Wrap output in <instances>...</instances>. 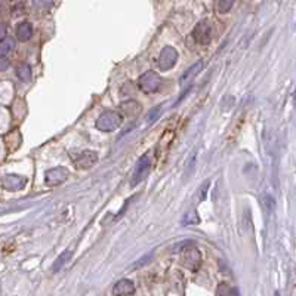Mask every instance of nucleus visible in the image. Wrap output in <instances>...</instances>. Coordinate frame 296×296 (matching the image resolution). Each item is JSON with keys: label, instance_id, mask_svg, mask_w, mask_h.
I'll return each mask as SVG.
<instances>
[{"label": "nucleus", "instance_id": "2eb2a0df", "mask_svg": "<svg viewBox=\"0 0 296 296\" xmlns=\"http://www.w3.org/2000/svg\"><path fill=\"white\" fill-rule=\"evenodd\" d=\"M71 255H73V252H71V250H65V252H62V253L58 256V259L55 261V264L52 265V271H54V273H58L59 270L65 265V262H68V261H70Z\"/></svg>", "mask_w": 296, "mask_h": 296}, {"label": "nucleus", "instance_id": "a211bd4d", "mask_svg": "<svg viewBox=\"0 0 296 296\" xmlns=\"http://www.w3.org/2000/svg\"><path fill=\"white\" fill-rule=\"evenodd\" d=\"M236 291L230 288V285L227 283H219L218 289H216V296H234Z\"/></svg>", "mask_w": 296, "mask_h": 296}, {"label": "nucleus", "instance_id": "393cba45", "mask_svg": "<svg viewBox=\"0 0 296 296\" xmlns=\"http://www.w3.org/2000/svg\"><path fill=\"white\" fill-rule=\"evenodd\" d=\"M9 67V62L4 58H0V71H4Z\"/></svg>", "mask_w": 296, "mask_h": 296}, {"label": "nucleus", "instance_id": "423d86ee", "mask_svg": "<svg viewBox=\"0 0 296 296\" xmlns=\"http://www.w3.org/2000/svg\"><path fill=\"white\" fill-rule=\"evenodd\" d=\"M73 157V162L76 165L77 169H91L97 162H98V154L95 151H91V150H86V151H82V153H77Z\"/></svg>", "mask_w": 296, "mask_h": 296}, {"label": "nucleus", "instance_id": "1a4fd4ad", "mask_svg": "<svg viewBox=\"0 0 296 296\" xmlns=\"http://www.w3.org/2000/svg\"><path fill=\"white\" fill-rule=\"evenodd\" d=\"M27 185V178L19 175H6L1 179V187L7 191H18Z\"/></svg>", "mask_w": 296, "mask_h": 296}, {"label": "nucleus", "instance_id": "4468645a", "mask_svg": "<svg viewBox=\"0 0 296 296\" xmlns=\"http://www.w3.org/2000/svg\"><path fill=\"white\" fill-rule=\"evenodd\" d=\"M16 76L22 82H30L31 80V68H30V65L25 64V62L24 64H19L16 67Z\"/></svg>", "mask_w": 296, "mask_h": 296}, {"label": "nucleus", "instance_id": "20e7f679", "mask_svg": "<svg viewBox=\"0 0 296 296\" xmlns=\"http://www.w3.org/2000/svg\"><path fill=\"white\" fill-rule=\"evenodd\" d=\"M213 31H215V27H213L212 21L201 19L200 22H197V25L193 30V39L198 45H207L213 37Z\"/></svg>", "mask_w": 296, "mask_h": 296}, {"label": "nucleus", "instance_id": "5701e85b", "mask_svg": "<svg viewBox=\"0 0 296 296\" xmlns=\"http://www.w3.org/2000/svg\"><path fill=\"white\" fill-rule=\"evenodd\" d=\"M264 201L267 203V207H268V210H273V209H274V206H276V203H274V200H273V197H270V196H267Z\"/></svg>", "mask_w": 296, "mask_h": 296}, {"label": "nucleus", "instance_id": "6e6552de", "mask_svg": "<svg viewBox=\"0 0 296 296\" xmlns=\"http://www.w3.org/2000/svg\"><path fill=\"white\" fill-rule=\"evenodd\" d=\"M68 169L65 168H54V169H49L45 175V182L49 185V187H57L61 185L62 182H65L68 179Z\"/></svg>", "mask_w": 296, "mask_h": 296}, {"label": "nucleus", "instance_id": "aec40b11", "mask_svg": "<svg viewBox=\"0 0 296 296\" xmlns=\"http://www.w3.org/2000/svg\"><path fill=\"white\" fill-rule=\"evenodd\" d=\"M233 4H234V1H233V0H221V1H218V3H216L218 10H219L221 13L228 12V10L233 7Z\"/></svg>", "mask_w": 296, "mask_h": 296}, {"label": "nucleus", "instance_id": "9b49d317", "mask_svg": "<svg viewBox=\"0 0 296 296\" xmlns=\"http://www.w3.org/2000/svg\"><path fill=\"white\" fill-rule=\"evenodd\" d=\"M203 67H204L203 61H198V62H196L193 67L187 68V70L184 71V74L179 77V85H181V86H184L185 83H188V82L194 80V77H196L197 74H200V73H201Z\"/></svg>", "mask_w": 296, "mask_h": 296}, {"label": "nucleus", "instance_id": "7ed1b4c3", "mask_svg": "<svg viewBox=\"0 0 296 296\" xmlns=\"http://www.w3.org/2000/svg\"><path fill=\"white\" fill-rule=\"evenodd\" d=\"M162 77L156 71H145L139 79H138V86L144 94H154L162 88Z\"/></svg>", "mask_w": 296, "mask_h": 296}, {"label": "nucleus", "instance_id": "39448f33", "mask_svg": "<svg viewBox=\"0 0 296 296\" xmlns=\"http://www.w3.org/2000/svg\"><path fill=\"white\" fill-rule=\"evenodd\" d=\"M151 171V160H150V156H142L136 165H135V171L132 174V179H130V185L132 187H136L141 181H144L147 175L150 174Z\"/></svg>", "mask_w": 296, "mask_h": 296}, {"label": "nucleus", "instance_id": "9d476101", "mask_svg": "<svg viewBox=\"0 0 296 296\" xmlns=\"http://www.w3.org/2000/svg\"><path fill=\"white\" fill-rule=\"evenodd\" d=\"M133 292H135V285H133L132 280H127V279L118 280L113 288V295L114 296H129L132 295Z\"/></svg>", "mask_w": 296, "mask_h": 296}, {"label": "nucleus", "instance_id": "f8f14e48", "mask_svg": "<svg viewBox=\"0 0 296 296\" xmlns=\"http://www.w3.org/2000/svg\"><path fill=\"white\" fill-rule=\"evenodd\" d=\"M120 110H121V116H127V117H135L138 116L141 111H142V107L139 105V102L133 101V99H129V101H124L120 104Z\"/></svg>", "mask_w": 296, "mask_h": 296}, {"label": "nucleus", "instance_id": "f3484780", "mask_svg": "<svg viewBox=\"0 0 296 296\" xmlns=\"http://www.w3.org/2000/svg\"><path fill=\"white\" fill-rule=\"evenodd\" d=\"M13 46H15V42H13V39H10V37H4L1 42H0V58H4L12 49H13Z\"/></svg>", "mask_w": 296, "mask_h": 296}, {"label": "nucleus", "instance_id": "dca6fc26", "mask_svg": "<svg viewBox=\"0 0 296 296\" xmlns=\"http://www.w3.org/2000/svg\"><path fill=\"white\" fill-rule=\"evenodd\" d=\"M200 224V216L198 213L193 209V210H188L185 212L184 218H182V225H197Z\"/></svg>", "mask_w": 296, "mask_h": 296}, {"label": "nucleus", "instance_id": "ddd939ff", "mask_svg": "<svg viewBox=\"0 0 296 296\" xmlns=\"http://www.w3.org/2000/svg\"><path fill=\"white\" fill-rule=\"evenodd\" d=\"M31 36H33V27H31L30 22H21L16 27V37H18V40L27 42Z\"/></svg>", "mask_w": 296, "mask_h": 296}, {"label": "nucleus", "instance_id": "0eeeda50", "mask_svg": "<svg viewBox=\"0 0 296 296\" xmlns=\"http://www.w3.org/2000/svg\"><path fill=\"white\" fill-rule=\"evenodd\" d=\"M177 61H178L177 49H175V48H172V46H165V48L162 49L160 55H159L157 65H159V68H160V70L168 71V70H171V68L177 64Z\"/></svg>", "mask_w": 296, "mask_h": 296}, {"label": "nucleus", "instance_id": "a878e982", "mask_svg": "<svg viewBox=\"0 0 296 296\" xmlns=\"http://www.w3.org/2000/svg\"><path fill=\"white\" fill-rule=\"evenodd\" d=\"M276 296H280V295H279V292H276Z\"/></svg>", "mask_w": 296, "mask_h": 296}, {"label": "nucleus", "instance_id": "f257e3e1", "mask_svg": "<svg viewBox=\"0 0 296 296\" xmlns=\"http://www.w3.org/2000/svg\"><path fill=\"white\" fill-rule=\"evenodd\" d=\"M181 252H182V255H181L182 265L187 267L191 271H197L200 268V265H201V255H200L198 249L190 241L187 244V247L181 249Z\"/></svg>", "mask_w": 296, "mask_h": 296}, {"label": "nucleus", "instance_id": "b1692460", "mask_svg": "<svg viewBox=\"0 0 296 296\" xmlns=\"http://www.w3.org/2000/svg\"><path fill=\"white\" fill-rule=\"evenodd\" d=\"M6 31H7V27L4 22H0V42L6 37Z\"/></svg>", "mask_w": 296, "mask_h": 296}, {"label": "nucleus", "instance_id": "412c9836", "mask_svg": "<svg viewBox=\"0 0 296 296\" xmlns=\"http://www.w3.org/2000/svg\"><path fill=\"white\" fill-rule=\"evenodd\" d=\"M160 111H162V107H160V105L156 107V108H153V110L147 114V121H148V123H153L154 120H157L159 116H160Z\"/></svg>", "mask_w": 296, "mask_h": 296}, {"label": "nucleus", "instance_id": "4be33fe9", "mask_svg": "<svg viewBox=\"0 0 296 296\" xmlns=\"http://www.w3.org/2000/svg\"><path fill=\"white\" fill-rule=\"evenodd\" d=\"M151 256H153V255L150 253V255H147L145 258H141V261H139V262H136V264L133 265V268H138V267H141V265H145V264L151 259Z\"/></svg>", "mask_w": 296, "mask_h": 296}, {"label": "nucleus", "instance_id": "6ab92c4d", "mask_svg": "<svg viewBox=\"0 0 296 296\" xmlns=\"http://www.w3.org/2000/svg\"><path fill=\"white\" fill-rule=\"evenodd\" d=\"M209 184H210V181L206 179V181L200 185L198 193H197V200H198V201H201V200L206 198V194H207V190H209Z\"/></svg>", "mask_w": 296, "mask_h": 296}, {"label": "nucleus", "instance_id": "f03ea898", "mask_svg": "<svg viewBox=\"0 0 296 296\" xmlns=\"http://www.w3.org/2000/svg\"><path fill=\"white\" fill-rule=\"evenodd\" d=\"M123 123V116L117 113V111H113V110H108V111H104L98 120H97V129H99L101 132H113L120 127V124Z\"/></svg>", "mask_w": 296, "mask_h": 296}]
</instances>
